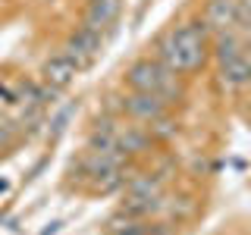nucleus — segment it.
<instances>
[{"label": "nucleus", "instance_id": "obj_1", "mask_svg": "<svg viewBox=\"0 0 251 235\" xmlns=\"http://www.w3.org/2000/svg\"><path fill=\"white\" fill-rule=\"evenodd\" d=\"M157 60L176 75L198 72L207 60V28L201 22H185L157 41Z\"/></svg>", "mask_w": 251, "mask_h": 235}, {"label": "nucleus", "instance_id": "obj_2", "mask_svg": "<svg viewBox=\"0 0 251 235\" xmlns=\"http://www.w3.org/2000/svg\"><path fill=\"white\" fill-rule=\"evenodd\" d=\"M126 85L129 91H148V94H157L170 104V100L182 97V82L179 75L167 69L160 60H151V57H141L135 60L129 69H126Z\"/></svg>", "mask_w": 251, "mask_h": 235}, {"label": "nucleus", "instance_id": "obj_3", "mask_svg": "<svg viewBox=\"0 0 251 235\" xmlns=\"http://www.w3.org/2000/svg\"><path fill=\"white\" fill-rule=\"evenodd\" d=\"M100 47H104V38H100V31L82 25L78 31H73V35L66 38V44H63V53H66V57H73L78 69H85V66H91V63L98 60Z\"/></svg>", "mask_w": 251, "mask_h": 235}, {"label": "nucleus", "instance_id": "obj_4", "mask_svg": "<svg viewBox=\"0 0 251 235\" xmlns=\"http://www.w3.org/2000/svg\"><path fill=\"white\" fill-rule=\"evenodd\" d=\"M120 107H123V113L129 116V119L148 122V125L154 119H160V116H167V100L157 97V94H148V91H129Z\"/></svg>", "mask_w": 251, "mask_h": 235}, {"label": "nucleus", "instance_id": "obj_5", "mask_svg": "<svg viewBox=\"0 0 251 235\" xmlns=\"http://www.w3.org/2000/svg\"><path fill=\"white\" fill-rule=\"evenodd\" d=\"M82 72V69L75 66V60L73 57H66V53H50V57L44 60V66H41V82L44 85H50V88H69V85L75 82V75Z\"/></svg>", "mask_w": 251, "mask_h": 235}, {"label": "nucleus", "instance_id": "obj_6", "mask_svg": "<svg viewBox=\"0 0 251 235\" xmlns=\"http://www.w3.org/2000/svg\"><path fill=\"white\" fill-rule=\"evenodd\" d=\"M235 22H239V3L235 0H207V6H204V19L201 25L207 31H229L235 28Z\"/></svg>", "mask_w": 251, "mask_h": 235}, {"label": "nucleus", "instance_id": "obj_7", "mask_svg": "<svg viewBox=\"0 0 251 235\" xmlns=\"http://www.w3.org/2000/svg\"><path fill=\"white\" fill-rule=\"evenodd\" d=\"M220 85L223 88H245V85H251V53L248 50L220 63Z\"/></svg>", "mask_w": 251, "mask_h": 235}, {"label": "nucleus", "instance_id": "obj_8", "mask_svg": "<svg viewBox=\"0 0 251 235\" xmlns=\"http://www.w3.org/2000/svg\"><path fill=\"white\" fill-rule=\"evenodd\" d=\"M120 10H123V0H91L88 10H85L82 25L85 28H94V31H104L107 25H113V22H116Z\"/></svg>", "mask_w": 251, "mask_h": 235}, {"label": "nucleus", "instance_id": "obj_9", "mask_svg": "<svg viewBox=\"0 0 251 235\" xmlns=\"http://www.w3.org/2000/svg\"><path fill=\"white\" fill-rule=\"evenodd\" d=\"M151 129L145 125H126V129H116V147L126 154V157H135V154H145L151 147Z\"/></svg>", "mask_w": 251, "mask_h": 235}, {"label": "nucleus", "instance_id": "obj_10", "mask_svg": "<svg viewBox=\"0 0 251 235\" xmlns=\"http://www.w3.org/2000/svg\"><path fill=\"white\" fill-rule=\"evenodd\" d=\"M126 194L129 198H160L163 176H157V172H138V176L126 179Z\"/></svg>", "mask_w": 251, "mask_h": 235}, {"label": "nucleus", "instance_id": "obj_11", "mask_svg": "<svg viewBox=\"0 0 251 235\" xmlns=\"http://www.w3.org/2000/svg\"><path fill=\"white\" fill-rule=\"evenodd\" d=\"M107 235H151V229L145 226V219H135V216H129V213L120 210L116 216H110Z\"/></svg>", "mask_w": 251, "mask_h": 235}, {"label": "nucleus", "instance_id": "obj_12", "mask_svg": "<svg viewBox=\"0 0 251 235\" xmlns=\"http://www.w3.org/2000/svg\"><path fill=\"white\" fill-rule=\"evenodd\" d=\"M160 210H163V194L160 198H129L126 194V201H123V213H129L135 219H148V216L160 213Z\"/></svg>", "mask_w": 251, "mask_h": 235}, {"label": "nucleus", "instance_id": "obj_13", "mask_svg": "<svg viewBox=\"0 0 251 235\" xmlns=\"http://www.w3.org/2000/svg\"><path fill=\"white\" fill-rule=\"evenodd\" d=\"M242 50H245V47H242L239 35H235L232 28H229V31H220V35H217V44H214V57H217V63H226V60L239 57Z\"/></svg>", "mask_w": 251, "mask_h": 235}, {"label": "nucleus", "instance_id": "obj_14", "mask_svg": "<svg viewBox=\"0 0 251 235\" xmlns=\"http://www.w3.org/2000/svg\"><path fill=\"white\" fill-rule=\"evenodd\" d=\"M179 132V125L170 119V116H160V119H154L151 122V138H160V141H167V138H173Z\"/></svg>", "mask_w": 251, "mask_h": 235}, {"label": "nucleus", "instance_id": "obj_15", "mask_svg": "<svg viewBox=\"0 0 251 235\" xmlns=\"http://www.w3.org/2000/svg\"><path fill=\"white\" fill-rule=\"evenodd\" d=\"M13 138H16V125L6 116H0V147H10Z\"/></svg>", "mask_w": 251, "mask_h": 235}, {"label": "nucleus", "instance_id": "obj_16", "mask_svg": "<svg viewBox=\"0 0 251 235\" xmlns=\"http://www.w3.org/2000/svg\"><path fill=\"white\" fill-rule=\"evenodd\" d=\"M0 97H3V104H19V91H13L10 85L0 82Z\"/></svg>", "mask_w": 251, "mask_h": 235}, {"label": "nucleus", "instance_id": "obj_17", "mask_svg": "<svg viewBox=\"0 0 251 235\" xmlns=\"http://www.w3.org/2000/svg\"><path fill=\"white\" fill-rule=\"evenodd\" d=\"M69 113H73V107H66V110H63V113L57 116V119H53V135H60V132L66 129V119H69Z\"/></svg>", "mask_w": 251, "mask_h": 235}, {"label": "nucleus", "instance_id": "obj_18", "mask_svg": "<svg viewBox=\"0 0 251 235\" xmlns=\"http://www.w3.org/2000/svg\"><path fill=\"white\" fill-rule=\"evenodd\" d=\"M60 226H63V223H50V229H44L41 235H57V232H60Z\"/></svg>", "mask_w": 251, "mask_h": 235}, {"label": "nucleus", "instance_id": "obj_19", "mask_svg": "<svg viewBox=\"0 0 251 235\" xmlns=\"http://www.w3.org/2000/svg\"><path fill=\"white\" fill-rule=\"evenodd\" d=\"M245 113L251 116V94H248V100H245Z\"/></svg>", "mask_w": 251, "mask_h": 235}, {"label": "nucleus", "instance_id": "obj_20", "mask_svg": "<svg viewBox=\"0 0 251 235\" xmlns=\"http://www.w3.org/2000/svg\"><path fill=\"white\" fill-rule=\"evenodd\" d=\"M6 188H10V182H3V179H0V191H6Z\"/></svg>", "mask_w": 251, "mask_h": 235}, {"label": "nucleus", "instance_id": "obj_21", "mask_svg": "<svg viewBox=\"0 0 251 235\" xmlns=\"http://www.w3.org/2000/svg\"><path fill=\"white\" fill-rule=\"evenodd\" d=\"M245 50H248V53H251V41H248V47H245Z\"/></svg>", "mask_w": 251, "mask_h": 235}, {"label": "nucleus", "instance_id": "obj_22", "mask_svg": "<svg viewBox=\"0 0 251 235\" xmlns=\"http://www.w3.org/2000/svg\"><path fill=\"white\" fill-rule=\"evenodd\" d=\"M0 157H3V147H0Z\"/></svg>", "mask_w": 251, "mask_h": 235}]
</instances>
